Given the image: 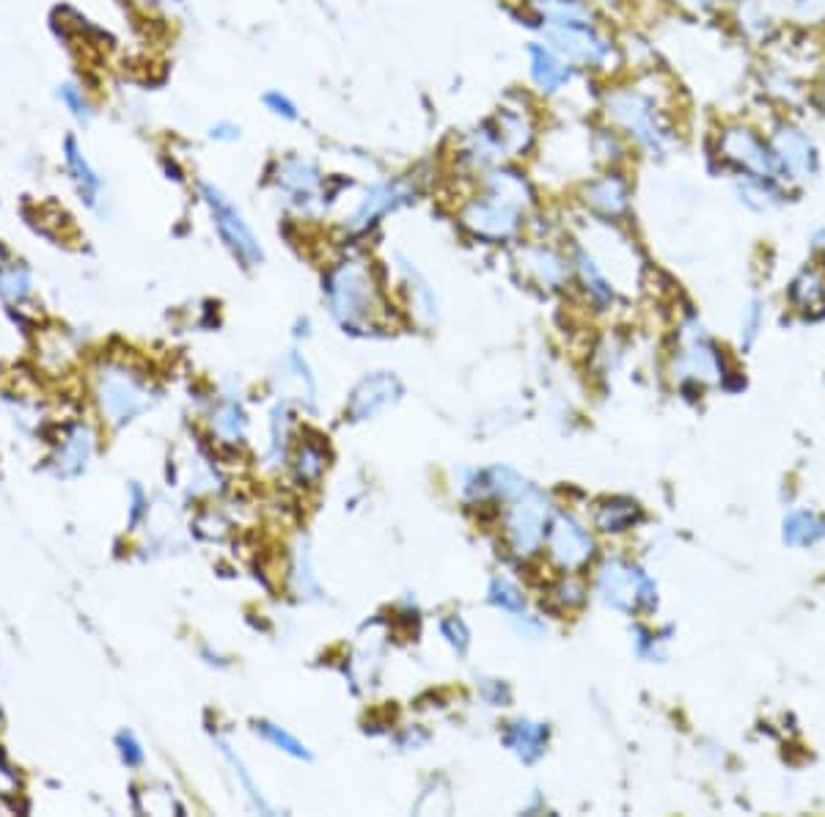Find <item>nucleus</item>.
I'll return each instance as SVG.
<instances>
[{
	"instance_id": "nucleus-47",
	"label": "nucleus",
	"mask_w": 825,
	"mask_h": 817,
	"mask_svg": "<svg viewBox=\"0 0 825 817\" xmlns=\"http://www.w3.org/2000/svg\"><path fill=\"white\" fill-rule=\"evenodd\" d=\"M3 259H6V251H3V248H0V262H3Z\"/></svg>"
},
{
	"instance_id": "nucleus-4",
	"label": "nucleus",
	"mask_w": 825,
	"mask_h": 817,
	"mask_svg": "<svg viewBox=\"0 0 825 817\" xmlns=\"http://www.w3.org/2000/svg\"><path fill=\"white\" fill-rule=\"evenodd\" d=\"M270 182L289 210L317 212L328 199V177L314 157L300 152L278 155L270 166Z\"/></svg>"
},
{
	"instance_id": "nucleus-41",
	"label": "nucleus",
	"mask_w": 825,
	"mask_h": 817,
	"mask_svg": "<svg viewBox=\"0 0 825 817\" xmlns=\"http://www.w3.org/2000/svg\"><path fill=\"white\" fill-rule=\"evenodd\" d=\"M443 633L449 636V641L457 647L460 652L468 650V628H465V622L457 617H451L443 622Z\"/></svg>"
},
{
	"instance_id": "nucleus-31",
	"label": "nucleus",
	"mask_w": 825,
	"mask_h": 817,
	"mask_svg": "<svg viewBox=\"0 0 825 817\" xmlns=\"http://www.w3.org/2000/svg\"><path fill=\"white\" fill-rule=\"evenodd\" d=\"M262 105H264V111L270 113L273 119H278V122L297 124L300 119H303V111H300V105L295 102V97H292V94H286V91H281V89L264 91Z\"/></svg>"
},
{
	"instance_id": "nucleus-37",
	"label": "nucleus",
	"mask_w": 825,
	"mask_h": 817,
	"mask_svg": "<svg viewBox=\"0 0 825 817\" xmlns=\"http://www.w3.org/2000/svg\"><path fill=\"white\" fill-rule=\"evenodd\" d=\"M207 138L215 144H237L242 138V127L231 119H218L215 124H209Z\"/></svg>"
},
{
	"instance_id": "nucleus-44",
	"label": "nucleus",
	"mask_w": 825,
	"mask_h": 817,
	"mask_svg": "<svg viewBox=\"0 0 825 817\" xmlns=\"http://www.w3.org/2000/svg\"><path fill=\"white\" fill-rule=\"evenodd\" d=\"M141 9H146V12H160V9H165L168 3H174V0H135Z\"/></svg>"
},
{
	"instance_id": "nucleus-45",
	"label": "nucleus",
	"mask_w": 825,
	"mask_h": 817,
	"mask_svg": "<svg viewBox=\"0 0 825 817\" xmlns=\"http://www.w3.org/2000/svg\"><path fill=\"white\" fill-rule=\"evenodd\" d=\"M812 248H814V251H825V229H820V232L814 234Z\"/></svg>"
},
{
	"instance_id": "nucleus-17",
	"label": "nucleus",
	"mask_w": 825,
	"mask_h": 817,
	"mask_svg": "<svg viewBox=\"0 0 825 817\" xmlns=\"http://www.w3.org/2000/svg\"><path fill=\"white\" fill-rule=\"evenodd\" d=\"M548 542L553 559L561 567H578V564H583L592 556L589 534L575 520L567 518V515H556V520H553V526L548 531Z\"/></svg>"
},
{
	"instance_id": "nucleus-29",
	"label": "nucleus",
	"mask_w": 825,
	"mask_h": 817,
	"mask_svg": "<svg viewBox=\"0 0 825 817\" xmlns=\"http://www.w3.org/2000/svg\"><path fill=\"white\" fill-rule=\"evenodd\" d=\"M790 298L801 309H814L817 303L825 300V278L817 270H806V273H801V276L792 281Z\"/></svg>"
},
{
	"instance_id": "nucleus-15",
	"label": "nucleus",
	"mask_w": 825,
	"mask_h": 817,
	"mask_svg": "<svg viewBox=\"0 0 825 817\" xmlns=\"http://www.w3.org/2000/svg\"><path fill=\"white\" fill-rule=\"evenodd\" d=\"M512 501V512H509V534L515 542L517 553H528L531 548H537L539 540L545 537V520H548V501L545 496L528 487L526 482L517 487L512 496L506 498Z\"/></svg>"
},
{
	"instance_id": "nucleus-42",
	"label": "nucleus",
	"mask_w": 825,
	"mask_h": 817,
	"mask_svg": "<svg viewBox=\"0 0 825 817\" xmlns=\"http://www.w3.org/2000/svg\"><path fill=\"white\" fill-rule=\"evenodd\" d=\"M669 3H674L677 9L688 14H707L721 6V0H669Z\"/></svg>"
},
{
	"instance_id": "nucleus-28",
	"label": "nucleus",
	"mask_w": 825,
	"mask_h": 817,
	"mask_svg": "<svg viewBox=\"0 0 825 817\" xmlns=\"http://www.w3.org/2000/svg\"><path fill=\"white\" fill-rule=\"evenodd\" d=\"M589 155H594L605 166H616L625 157V135L616 127H597L589 135Z\"/></svg>"
},
{
	"instance_id": "nucleus-24",
	"label": "nucleus",
	"mask_w": 825,
	"mask_h": 817,
	"mask_svg": "<svg viewBox=\"0 0 825 817\" xmlns=\"http://www.w3.org/2000/svg\"><path fill=\"white\" fill-rule=\"evenodd\" d=\"M770 17H790L801 25L825 23V0H762Z\"/></svg>"
},
{
	"instance_id": "nucleus-8",
	"label": "nucleus",
	"mask_w": 825,
	"mask_h": 817,
	"mask_svg": "<svg viewBox=\"0 0 825 817\" xmlns=\"http://www.w3.org/2000/svg\"><path fill=\"white\" fill-rule=\"evenodd\" d=\"M413 201H416V185H413V179H377V182L363 188L361 199L355 204V210H352L347 226H350L352 232H366V229H372L374 223L383 221L385 215L402 210V207L413 204Z\"/></svg>"
},
{
	"instance_id": "nucleus-34",
	"label": "nucleus",
	"mask_w": 825,
	"mask_h": 817,
	"mask_svg": "<svg viewBox=\"0 0 825 817\" xmlns=\"http://www.w3.org/2000/svg\"><path fill=\"white\" fill-rule=\"evenodd\" d=\"M256 732H262L264 738L270 740L273 746H278V749H284L286 754H292V757H308L306 746L300 743L297 738H292L286 729L275 727V724H267V721H262V724H256Z\"/></svg>"
},
{
	"instance_id": "nucleus-12",
	"label": "nucleus",
	"mask_w": 825,
	"mask_h": 817,
	"mask_svg": "<svg viewBox=\"0 0 825 817\" xmlns=\"http://www.w3.org/2000/svg\"><path fill=\"white\" fill-rule=\"evenodd\" d=\"M597 592L608 606L619 611H633L638 606H652L655 603V586L638 567L627 562H605L597 575Z\"/></svg>"
},
{
	"instance_id": "nucleus-10",
	"label": "nucleus",
	"mask_w": 825,
	"mask_h": 817,
	"mask_svg": "<svg viewBox=\"0 0 825 817\" xmlns=\"http://www.w3.org/2000/svg\"><path fill=\"white\" fill-rule=\"evenodd\" d=\"M97 399L99 408L105 410L116 424L135 419L138 413L149 410V405L154 402L149 388L143 386L138 377L130 375L127 369H121V366L102 369L97 383Z\"/></svg>"
},
{
	"instance_id": "nucleus-26",
	"label": "nucleus",
	"mask_w": 825,
	"mask_h": 817,
	"mask_svg": "<svg viewBox=\"0 0 825 817\" xmlns=\"http://www.w3.org/2000/svg\"><path fill=\"white\" fill-rule=\"evenodd\" d=\"M685 361L691 366V372L699 375H718V355H715L713 344L707 342V336L702 328H691L688 331V342H685Z\"/></svg>"
},
{
	"instance_id": "nucleus-13",
	"label": "nucleus",
	"mask_w": 825,
	"mask_h": 817,
	"mask_svg": "<svg viewBox=\"0 0 825 817\" xmlns=\"http://www.w3.org/2000/svg\"><path fill=\"white\" fill-rule=\"evenodd\" d=\"M718 155L748 177H776V163L770 155V146L751 127H743V124L724 127L718 133Z\"/></svg>"
},
{
	"instance_id": "nucleus-11",
	"label": "nucleus",
	"mask_w": 825,
	"mask_h": 817,
	"mask_svg": "<svg viewBox=\"0 0 825 817\" xmlns=\"http://www.w3.org/2000/svg\"><path fill=\"white\" fill-rule=\"evenodd\" d=\"M770 155L776 163V174L792 182H806L817 174L820 168V157H817V146L809 135L803 133L801 127L795 124H779L773 133H770Z\"/></svg>"
},
{
	"instance_id": "nucleus-23",
	"label": "nucleus",
	"mask_w": 825,
	"mask_h": 817,
	"mask_svg": "<svg viewBox=\"0 0 825 817\" xmlns=\"http://www.w3.org/2000/svg\"><path fill=\"white\" fill-rule=\"evenodd\" d=\"M545 740H548V729L542 724H531V721H517L504 735L506 746L515 754H520L526 762L537 760L542 749H545Z\"/></svg>"
},
{
	"instance_id": "nucleus-38",
	"label": "nucleus",
	"mask_w": 825,
	"mask_h": 817,
	"mask_svg": "<svg viewBox=\"0 0 825 817\" xmlns=\"http://www.w3.org/2000/svg\"><path fill=\"white\" fill-rule=\"evenodd\" d=\"M218 743H220V749H223V754H226V760L231 762V768H234V773H237V776H240V779H242V784H245V790H248V795H251V798H253V804L262 806L264 812H270V806H267V804H264V801H262V795H259V790L253 787L251 776H248V771L242 768V762L237 760V757H234V751L229 749V743H223V740H218Z\"/></svg>"
},
{
	"instance_id": "nucleus-7",
	"label": "nucleus",
	"mask_w": 825,
	"mask_h": 817,
	"mask_svg": "<svg viewBox=\"0 0 825 817\" xmlns=\"http://www.w3.org/2000/svg\"><path fill=\"white\" fill-rule=\"evenodd\" d=\"M523 94H509L501 100V105L495 108L490 122H493L495 133L504 144L506 160L509 163H520L523 157H528L537 149L539 141V122L537 113L531 105H526Z\"/></svg>"
},
{
	"instance_id": "nucleus-16",
	"label": "nucleus",
	"mask_w": 825,
	"mask_h": 817,
	"mask_svg": "<svg viewBox=\"0 0 825 817\" xmlns=\"http://www.w3.org/2000/svg\"><path fill=\"white\" fill-rule=\"evenodd\" d=\"M581 201L603 218H619L630 207V182L622 171L608 168L605 174H597L583 182Z\"/></svg>"
},
{
	"instance_id": "nucleus-40",
	"label": "nucleus",
	"mask_w": 825,
	"mask_h": 817,
	"mask_svg": "<svg viewBox=\"0 0 825 817\" xmlns=\"http://www.w3.org/2000/svg\"><path fill=\"white\" fill-rule=\"evenodd\" d=\"M319 471H322V454H319L317 449H311V446L300 449L297 474L303 476V479H314V476H319Z\"/></svg>"
},
{
	"instance_id": "nucleus-1",
	"label": "nucleus",
	"mask_w": 825,
	"mask_h": 817,
	"mask_svg": "<svg viewBox=\"0 0 825 817\" xmlns=\"http://www.w3.org/2000/svg\"><path fill=\"white\" fill-rule=\"evenodd\" d=\"M534 201L537 190L520 163H501L476 177V190L460 207V223L479 240L501 243L520 232Z\"/></svg>"
},
{
	"instance_id": "nucleus-36",
	"label": "nucleus",
	"mask_w": 825,
	"mask_h": 817,
	"mask_svg": "<svg viewBox=\"0 0 825 817\" xmlns=\"http://www.w3.org/2000/svg\"><path fill=\"white\" fill-rule=\"evenodd\" d=\"M215 430L220 432V435H226V438H240L242 435V427H245V419H242V410L237 408V405H223V408L215 413Z\"/></svg>"
},
{
	"instance_id": "nucleus-19",
	"label": "nucleus",
	"mask_w": 825,
	"mask_h": 817,
	"mask_svg": "<svg viewBox=\"0 0 825 817\" xmlns=\"http://www.w3.org/2000/svg\"><path fill=\"white\" fill-rule=\"evenodd\" d=\"M64 163L69 177L75 182L77 193L83 196L88 207H94L99 199V190H102V177H99L97 168L91 166V160H88L86 152L80 149V144H77L72 135L64 141Z\"/></svg>"
},
{
	"instance_id": "nucleus-2",
	"label": "nucleus",
	"mask_w": 825,
	"mask_h": 817,
	"mask_svg": "<svg viewBox=\"0 0 825 817\" xmlns=\"http://www.w3.org/2000/svg\"><path fill=\"white\" fill-rule=\"evenodd\" d=\"M605 119L625 135V141L636 144L644 155L666 157L677 141L660 102L649 91L638 86H608L603 91Z\"/></svg>"
},
{
	"instance_id": "nucleus-5",
	"label": "nucleus",
	"mask_w": 825,
	"mask_h": 817,
	"mask_svg": "<svg viewBox=\"0 0 825 817\" xmlns=\"http://www.w3.org/2000/svg\"><path fill=\"white\" fill-rule=\"evenodd\" d=\"M198 196L207 204L209 215H212V223H215V229H218V237L223 240V245L229 248L231 256H234L242 267L262 265V240L256 237V232L251 229V223L245 221V215H242L240 207H237L218 185H212L207 179L198 182Z\"/></svg>"
},
{
	"instance_id": "nucleus-39",
	"label": "nucleus",
	"mask_w": 825,
	"mask_h": 817,
	"mask_svg": "<svg viewBox=\"0 0 825 817\" xmlns=\"http://www.w3.org/2000/svg\"><path fill=\"white\" fill-rule=\"evenodd\" d=\"M116 746H119V751H121V760L127 762V765H141V762H143V749H141V743L135 740V735H132V732H119V738H116Z\"/></svg>"
},
{
	"instance_id": "nucleus-33",
	"label": "nucleus",
	"mask_w": 825,
	"mask_h": 817,
	"mask_svg": "<svg viewBox=\"0 0 825 817\" xmlns=\"http://www.w3.org/2000/svg\"><path fill=\"white\" fill-rule=\"evenodd\" d=\"M58 100L64 102L66 111L75 116V122L91 124V119H94V108H91V102H88L86 91L80 89L77 83H64V86L58 89Z\"/></svg>"
},
{
	"instance_id": "nucleus-46",
	"label": "nucleus",
	"mask_w": 825,
	"mask_h": 817,
	"mask_svg": "<svg viewBox=\"0 0 825 817\" xmlns=\"http://www.w3.org/2000/svg\"><path fill=\"white\" fill-rule=\"evenodd\" d=\"M517 3H523V6H534V3H539V0H517Z\"/></svg>"
},
{
	"instance_id": "nucleus-3",
	"label": "nucleus",
	"mask_w": 825,
	"mask_h": 817,
	"mask_svg": "<svg viewBox=\"0 0 825 817\" xmlns=\"http://www.w3.org/2000/svg\"><path fill=\"white\" fill-rule=\"evenodd\" d=\"M537 31L539 39H545L575 69L608 75L622 64L619 47L597 20L594 23H545L537 25Z\"/></svg>"
},
{
	"instance_id": "nucleus-43",
	"label": "nucleus",
	"mask_w": 825,
	"mask_h": 817,
	"mask_svg": "<svg viewBox=\"0 0 825 817\" xmlns=\"http://www.w3.org/2000/svg\"><path fill=\"white\" fill-rule=\"evenodd\" d=\"M759 325H762V306H759L757 300H754V303H751V309H748V317H746V339H743V344H746V347H751V344H754V339H757Z\"/></svg>"
},
{
	"instance_id": "nucleus-20",
	"label": "nucleus",
	"mask_w": 825,
	"mask_h": 817,
	"mask_svg": "<svg viewBox=\"0 0 825 817\" xmlns=\"http://www.w3.org/2000/svg\"><path fill=\"white\" fill-rule=\"evenodd\" d=\"M91 454H94V432L88 430L86 424H77L69 430L61 452L55 457V474L64 476V479L83 474Z\"/></svg>"
},
{
	"instance_id": "nucleus-27",
	"label": "nucleus",
	"mask_w": 825,
	"mask_h": 817,
	"mask_svg": "<svg viewBox=\"0 0 825 817\" xmlns=\"http://www.w3.org/2000/svg\"><path fill=\"white\" fill-rule=\"evenodd\" d=\"M737 188V196H740V201L746 204V207H751V210L757 212H768L773 210L776 204L781 201L779 190L773 188V182L770 179H762V177H743L740 182L735 185Z\"/></svg>"
},
{
	"instance_id": "nucleus-14",
	"label": "nucleus",
	"mask_w": 825,
	"mask_h": 817,
	"mask_svg": "<svg viewBox=\"0 0 825 817\" xmlns=\"http://www.w3.org/2000/svg\"><path fill=\"white\" fill-rule=\"evenodd\" d=\"M454 163H457L462 174H468L473 179L482 177L484 171L501 166V163H509L504 144H501V138L495 133L490 116L457 138V144H454Z\"/></svg>"
},
{
	"instance_id": "nucleus-18",
	"label": "nucleus",
	"mask_w": 825,
	"mask_h": 817,
	"mask_svg": "<svg viewBox=\"0 0 825 817\" xmlns=\"http://www.w3.org/2000/svg\"><path fill=\"white\" fill-rule=\"evenodd\" d=\"M399 380L394 375H372L363 380L361 386L355 388V394L350 399V416L355 421L372 419L380 410L388 408L396 397H399Z\"/></svg>"
},
{
	"instance_id": "nucleus-22",
	"label": "nucleus",
	"mask_w": 825,
	"mask_h": 817,
	"mask_svg": "<svg viewBox=\"0 0 825 817\" xmlns=\"http://www.w3.org/2000/svg\"><path fill=\"white\" fill-rule=\"evenodd\" d=\"M572 265H575V273H578V278L583 281L586 292H589L597 303H608V300L614 298V287H611V281L605 278L603 267L594 262V256L589 254L586 248H575V254H572Z\"/></svg>"
},
{
	"instance_id": "nucleus-32",
	"label": "nucleus",
	"mask_w": 825,
	"mask_h": 817,
	"mask_svg": "<svg viewBox=\"0 0 825 817\" xmlns=\"http://www.w3.org/2000/svg\"><path fill=\"white\" fill-rule=\"evenodd\" d=\"M636 518H638L636 504H630V501H608V504L600 509L597 523H600V529L603 531H622V529H627V526H630Z\"/></svg>"
},
{
	"instance_id": "nucleus-30",
	"label": "nucleus",
	"mask_w": 825,
	"mask_h": 817,
	"mask_svg": "<svg viewBox=\"0 0 825 817\" xmlns=\"http://www.w3.org/2000/svg\"><path fill=\"white\" fill-rule=\"evenodd\" d=\"M31 295V273L22 265L0 267V298L6 303H20Z\"/></svg>"
},
{
	"instance_id": "nucleus-25",
	"label": "nucleus",
	"mask_w": 825,
	"mask_h": 817,
	"mask_svg": "<svg viewBox=\"0 0 825 817\" xmlns=\"http://www.w3.org/2000/svg\"><path fill=\"white\" fill-rule=\"evenodd\" d=\"M825 537V520H820L812 512H792L784 520V540L795 548H806Z\"/></svg>"
},
{
	"instance_id": "nucleus-6",
	"label": "nucleus",
	"mask_w": 825,
	"mask_h": 817,
	"mask_svg": "<svg viewBox=\"0 0 825 817\" xmlns=\"http://www.w3.org/2000/svg\"><path fill=\"white\" fill-rule=\"evenodd\" d=\"M325 295L330 311L341 325H361L377 306V289L369 270L358 259H344L325 278Z\"/></svg>"
},
{
	"instance_id": "nucleus-21",
	"label": "nucleus",
	"mask_w": 825,
	"mask_h": 817,
	"mask_svg": "<svg viewBox=\"0 0 825 817\" xmlns=\"http://www.w3.org/2000/svg\"><path fill=\"white\" fill-rule=\"evenodd\" d=\"M520 259L542 287H561L567 278V262L545 245H528L520 251Z\"/></svg>"
},
{
	"instance_id": "nucleus-9",
	"label": "nucleus",
	"mask_w": 825,
	"mask_h": 817,
	"mask_svg": "<svg viewBox=\"0 0 825 817\" xmlns=\"http://www.w3.org/2000/svg\"><path fill=\"white\" fill-rule=\"evenodd\" d=\"M526 53V72L528 83L537 97L542 100H559L561 94H567L570 86L578 78V69L570 61L559 56L545 39H528L523 45Z\"/></svg>"
},
{
	"instance_id": "nucleus-35",
	"label": "nucleus",
	"mask_w": 825,
	"mask_h": 817,
	"mask_svg": "<svg viewBox=\"0 0 825 817\" xmlns=\"http://www.w3.org/2000/svg\"><path fill=\"white\" fill-rule=\"evenodd\" d=\"M490 600H493L495 606L504 608V611H512V614H520L526 608L523 595L509 581H504V578H495L493 584H490Z\"/></svg>"
}]
</instances>
